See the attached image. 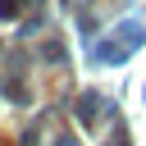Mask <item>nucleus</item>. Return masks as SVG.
Returning a JSON list of instances; mask_svg holds the SVG:
<instances>
[{"label": "nucleus", "mask_w": 146, "mask_h": 146, "mask_svg": "<svg viewBox=\"0 0 146 146\" xmlns=\"http://www.w3.org/2000/svg\"><path fill=\"white\" fill-rule=\"evenodd\" d=\"M137 46H141V23H132V18H128V23H123V27H119L110 41H100V59H110V64H123V59H128Z\"/></svg>", "instance_id": "1"}, {"label": "nucleus", "mask_w": 146, "mask_h": 146, "mask_svg": "<svg viewBox=\"0 0 146 146\" xmlns=\"http://www.w3.org/2000/svg\"><path fill=\"white\" fill-rule=\"evenodd\" d=\"M91 105H96V96H87V100H78V119H82V123H91V114H96Z\"/></svg>", "instance_id": "2"}]
</instances>
